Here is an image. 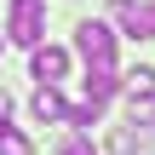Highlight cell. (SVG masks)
<instances>
[{"mask_svg":"<svg viewBox=\"0 0 155 155\" xmlns=\"http://www.w3.org/2000/svg\"><path fill=\"white\" fill-rule=\"evenodd\" d=\"M40 35H46V0H12V17H6V40H17V46H40Z\"/></svg>","mask_w":155,"mask_h":155,"instance_id":"6da1fadb","label":"cell"},{"mask_svg":"<svg viewBox=\"0 0 155 155\" xmlns=\"http://www.w3.org/2000/svg\"><path fill=\"white\" fill-rule=\"evenodd\" d=\"M75 52H81L86 63H109V58H115V29L98 23V17H86V23L75 29Z\"/></svg>","mask_w":155,"mask_h":155,"instance_id":"7a4b0ae2","label":"cell"},{"mask_svg":"<svg viewBox=\"0 0 155 155\" xmlns=\"http://www.w3.org/2000/svg\"><path fill=\"white\" fill-rule=\"evenodd\" d=\"M115 23H121V35H132V40H150L155 35V12L144 0H121V6H115Z\"/></svg>","mask_w":155,"mask_h":155,"instance_id":"3957f363","label":"cell"},{"mask_svg":"<svg viewBox=\"0 0 155 155\" xmlns=\"http://www.w3.org/2000/svg\"><path fill=\"white\" fill-rule=\"evenodd\" d=\"M29 69H35V81H63V75H69V52H63V46H35Z\"/></svg>","mask_w":155,"mask_h":155,"instance_id":"277c9868","label":"cell"},{"mask_svg":"<svg viewBox=\"0 0 155 155\" xmlns=\"http://www.w3.org/2000/svg\"><path fill=\"white\" fill-rule=\"evenodd\" d=\"M115 92H121V69H115V58H109V63H86V98H104V104H109Z\"/></svg>","mask_w":155,"mask_h":155,"instance_id":"5b68a950","label":"cell"},{"mask_svg":"<svg viewBox=\"0 0 155 155\" xmlns=\"http://www.w3.org/2000/svg\"><path fill=\"white\" fill-rule=\"evenodd\" d=\"M29 109H35V121H63V115H69V104L58 98V81H40V92H35Z\"/></svg>","mask_w":155,"mask_h":155,"instance_id":"8992f818","label":"cell"},{"mask_svg":"<svg viewBox=\"0 0 155 155\" xmlns=\"http://www.w3.org/2000/svg\"><path fill=\"white\" fill-rule=\"evenodd\" d=\"M121 86H127V98H155V69H150V63L127 69V75H121Z\"/></svg>","mask_w":155,"mask_h":155,"instance_id":"52a82bcc","label":"cell"},{"mask_svg":"<svg viewBox=\"0 0 155 155\" xmlns=\"http://www.w3.org/2000/svg\"><path fill=\"white\" fill-rule=\"evenodd\" d=\"M98 109H104V98H86V104H75L63 121H69L75 132H92V127H98Z\"/></svg>","mask_w":155,"mask_h":155,"instance_id":"ba28073f","label":"cell"},{"mask_svg":"<svg viewBox=\"0 0 155 155\" xmlns=\"http://www.w3.org/2000/svg\"><path fill=\"white\" fill-rule=\"evenodd\" d=\"M0 155H35V144H29L17 127H6V121H0Z\"/></svg>","mask_w":155,"mask_h":155,"instance_id":"9c48e42d","label":"cell"},{"mask_svg":"<svg viewBox=\"0 0 155 155\" xmlns=\"http://www.w3.org/2000/svg\"><path fill=\"white\" fill-rule=\"evenodd\" d=\"M63 155H92V138H86V132H75V138L63 144Z\"/></svg>","mask_w":155,"mask_h":155,"instance_id":"30bf717a","label":"cell"},{"mask_svg":"<svg viewBox=\"0 0 155 155\" xmlns=\"http://www.w3.org/2000/svg\"><path fill=\"white\" fill-rule=\"evenodd\" d=\"M132 144H138L132 132H115V138H109V150H115V155H132Z\"/></svg>","mask_w":155,"mask_h":155,"instance_id":"8fae6325","label":"cell"},{"mask_svg":"<svg viewBox=\"0 0 155 155\" xmlns=\"http://www.w3.org/2000/svg\"><path fill=\"white\" fill-rule=\"evenodd\" d=\"M6 115H12V98H6V92H0V121H6Z\"/></svg>","mask_w":155,"mask_h":155,"instance_id":"7c38bea8","label":"cell"},{"mask_svg":"<svg viewBox=\"0 0 155 155\" xmlns=\"http://www.w3.org/2000/svg\"><path fill=\"white\" fill-rule=\"evenodd\" d=\"M150 12H155V6H150Z\"/></svg>","mask_w":155,"mask_h":155,"instance_id":"4fadbf2b","label":"cell"}]
</instances>
